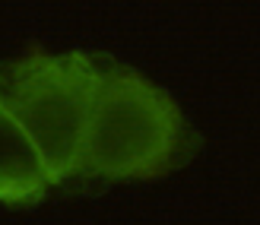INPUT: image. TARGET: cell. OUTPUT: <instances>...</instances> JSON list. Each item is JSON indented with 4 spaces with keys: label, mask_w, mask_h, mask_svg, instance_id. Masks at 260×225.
<instances>
[{
    "label": "cell",
    "mask_w": 260,
    "mask_h": 225,
    "mask_svg": "<svg viewBox=\"0 0 260 225\" xmlns=\"http://www.w3.org/2000/svg\"><path fill=\"white\" fill-rule=\"evenodd\" d=\"M99 86L73 178L134 181L162 178L197 149L178 102L134 67L95 57Z\"/></svg>",
    "instance_id": "obj_1"
},
{
    "label": "cell",
    "mask_w": 260,
    "mask_h": 225,
    "mask_svg": "<svg viewBox=\"0 0 260 225\" xmlns=\"http://www.w3.org/2000/svg\"><path fill=\"white\" fill-rule=\"evenodd\" d=\"M95 86L99 63L83 51L0 63V105L42 152L51 184L76 171Z\"/></svg>",
    "instance_id": "obj_2"
},
{
    "label": "cell",
    "mask_w": 260,
    "mask_h": 225,
    "mask_svg": "<svg viewBox=\"0 0 260 225\" xmlns=\"http://www.w3.org/2000/svg\"><path fill=\"white\" fill-rule=\"evenodd\" d=\"M51 187L48 168L35 143L0 105V203L32 206Z\"/></svg>",
    "instance_id": "obj_3"
}]
</instances>
